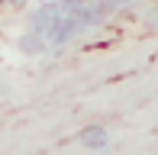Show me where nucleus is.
Masks as SVG:
<instances>
[{"instance_id":"1","label":"nucleus","mask_w":158,"mask_h":155,"mask_svg":"<svg viewBox=\"0 0 158 155\" xmlns=\"http://www.w3.org/2000/svg\"><path fill=\"white\" fill-rule=\"evenodd\" d=\"M106 139H110V132H106L103 126H87V129L77 132V142H81L84 149H103Z\"/></svg>"}]
</instances>
